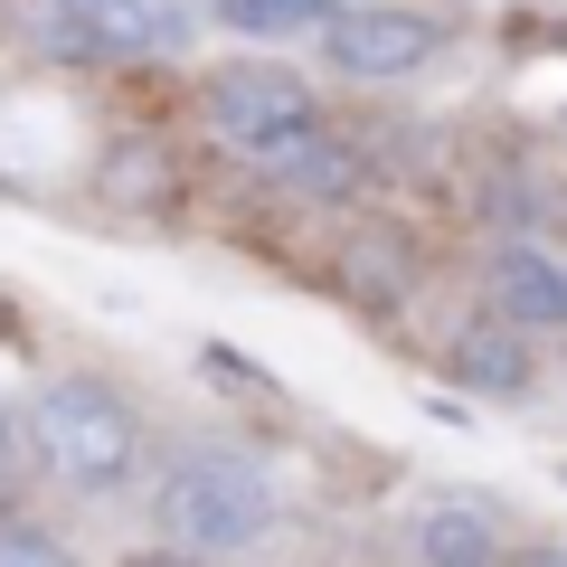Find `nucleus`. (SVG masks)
Here are the masks:
<instances>
[{
  "label": "nucleus",
  "mask_w": 567,
  "mask_h": 567,
  "mask_svg": "<svg viewBox=\"0 0 567 567\" xmlns=\"http://www.w3.org/2000/svg\"><path fill=\"white\" fill-rule=\"evenodd\" d=\"M29 445H39L76 492H114L123 473L142 464V416L104 379H58L29 406Z\"/></svg>",
  "instance_id": "1"
},
{
  "label": "nucleus",
  "mask_w": 567,
  "mask_h": 567,
  "mask_svg": "<svg viewBox=\"0 0 567 567\" xmlns=\"http://www.w3.org/2000/svg\"><path fill=\"white\" fill-rule=\"evenodd\" d=\"M162 529L171 548H199V558H227V548H256L275 529V492H265L256 464L237 454H181L162 473Z\"/></svg>",
  "instance_id": "2"
},
{
  "label": "nucleus",
  "mask_w": 567,
  "mask_h": 567,
  "mask_svg": "<svg viewBox=\"0 0 567 567\" xmlns=\"http://www.w3.org/2000/svg\"><path fill=\"white\" fill-rule=\"evenodd\" d=\"M208 133L237 152V162H265V171H293L322 142V114H312V95L284 66H227V76H208Z\"/></svg>",
  "instance_id": "3"
},
{
  "label": "nucleus",
  "mask_w": 567,
  "mask_h": 567,
  "mask_svg": "<svg viewBox=\"0 0 567 567\" xmlns=\"http://www.w3.org/2000/svg\"><path fill=\"white\" fill-rule=\"evenodd\" d=\"M435 39L445 29L416 20V10H331L322 20V48H331L341 76H416L435 58Z\"/></svg>",
  "instance_id": "4"
},
{
  "label": "nucleus",
  "mask_w": 567,
  "mask_h": 567,
  "mask_svg": "<svg viewBox=\"0 0 567 567\" xmlns=\"http://www.w3.org/2000/svg\"><path fill=\"white\" fill-rule=\"evenodd\" d=\"M492 303H502V322L567 331V265L539 256V246H502V265H492Z\"/></svg>",
  "instance_id": "5"
},
{
  "label": "nucleus",
  "mask_w": 567,
  "mask_h": 567,
  "mask_svg": "<svg viewBox=\"0 0 567 567\" xmlns=\"http://www.w3.org/2000/svg\"><path fill=\"white\" fill-rule=\"evenodd\" d=\"M104 58H171L189 48V0H85Z\"/></svg>",
  "instance_id": "6"
},
{
  "label": "nucleus",
  "mask_w": 567,
  "mask_h": 567,
  "mask_svg": "<svg viewBox=\"0 0 567 567\" xmlns=\"http://www.w3.org/2000/svg\"><path fill=\"white\" fill-rule=\"evenodd\" d=\"M416 558L425 567H492L502 558V529H492L483 502H435L416 520Z\"/></svg>",
  "instance_id": "7"
},
{
  "label": "nucleus",
  "mask_w": 567,
  "mask_h": 567,
  "mask_svg": "<svg viewBox=\"0 0 567 567\" xmlns=\"http://www.w3.org/2000/svg\"><path fill=\"white\" fill-rule=\"evenodd\" d=\"M10 20H20V39L39 48L48 66H104V39H95V20H85V0H20Z\"/></svg>",
  "instance_id": "8"
},
{
  "label": "nucleus",
  "mask_w": 567,
  "mask_h": 567,
  "mask_svg": "<svg viewBox=\"0 0 567 567\" xmlns=\"http://www.w3.org/2000/svg\"><path fill=\"white\" fill-rule=\"evenodd\" d=\"M454 379L492 388V398H520L529 388V350L511 341V322H464L454 331Z\"/></svg>",
  "instance_id": "9"
},
{
  "label": "nucleus",
  "mask_w": 567,
  "mask_h": 567,
  "mask_svg": "<svg viewBox=\"0 0 567 567\" xmlns=\"http://www.w3.org/2000/svg\"><path fill=\"white\" fill-rule=\"evenodd\" d=\"M218 20L237 39H303V29L331 20V0H218Z\"/></svg>",
  "instance_id": "10"
},
{
  "label": "nucleus",
  "mask_w": 567,
  "mask_h": 567,
  "mask_svg": "<svg viewBox=\"0 0 567 567\" xmlns=\"http://www.w3.org/2000/svg\"><path fill=\"white\" fill-rule=\"evenodd\" d=\"M406 275H416V256H406L398 237H360L350 246V284H360V293H398Z\"/></svg>",
  "instance_id": "11"
},
{
  "label": "nucleus",
  "mask_w": 567,
  "mask_h": 567,
  "mask_svg": "<svg viewBox=\"0 0 567 567\" xmlns=\"http://www.w3.org/2000/svg\"><path fill=\"white\" fill-rule=\"evenodd\" d=\"M0 567H76L48 529H29V520H0Z\"/></svg>",
  "instance_id": "12"
},
{
  "label": "nucleus",
  "mask_w": 567,
  "mask_h": 567,
  "mask_svg": "<svg viewBox=\"0 0 567 567\" xmlns=\"http://www.w3.org/2000/svg\"><path fill=\"white\" fill-rule=\"evenodd\" d=\"M293 181H303V189H350V181H360V162H350L341 142H312L303 162H293Z\"/></svg>",
  "instance_id": "13"
},
{
  "label": "nucleus",
  "mask_w": 567,
  "mask_h": 567,
  "mask_svg": "<svg viewBox=\"0 0 567 567\" xmlns=\"http://www.w3.org/2000/svg\"><path fill=\"white\" fill-rule=\"evenodd\" d=\"M123 567H199V548H142V558H123Z\"/></svg>",
  "instance_id": "14"
},
{
  "label": "nucleus",
  "mask_w": 567,
  "mask_h": 567,
  "mask_svg": "<svg viewBox=\"0 0 567 567\" xmlns=\"http://www.w3.org/2000/svg\"><path fill=\"white\" fill-rule=\"evenodd\" d=\"M520 567H567V548H539V558H520Z\"/></svg>",
  "instance_id": "15"
}]
</instances>
